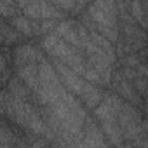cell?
I'll return each instance as SVG.
<instances>
[{
	"label": "cell",
	"instance_id": "obj_2",
	"mask_svg": "<svg viewBox=\"0 0 148 148\" xmlns=\"http://www.w3.org/2000/svg\"><path fill=\"white\" fill-rule=\"evenodd\" d=\"M127 9L132 19L148 33V2H132V4H127Z\"/></svg>",
	"mask_w": 148,
	"mask_h": 148
},
{
	"label": "cell",
	"instance_id": "obj_1",
	"mask_svg": "<svg viewBox=\"0 0 148 148\" xmlns=\"http://www.w3.org/2000/svg\"><path fill=\"white\" fill-rule=\"evenodd\" d=\"M18 7L23 16H26L28 19H37L38 23L52 21L54 18H61L64 14L54 4H47V2H19Z\"/></svg>",
	"mask_w": 148,
	"mask_h": 148
},
{
	"label": "cell",
	"instance_id": "obj_4",
	"mask_svg": "<svg viewBox=\"0 0 148 148\" xmlns=\"http://www.w3.org/2000/svg\"><path fill=\"white\" fill-rule=\"evenodd\" d=\"M143 108H145V112H146V113H148V99H146V101H145V106H143Z\"/></svg>",
	"mask_w": 148,
	"mask_h": 148
},
{
	"label": "cell",
	"instance_id": "obj_3",
	"mask_svg": "<svg viewBox=\"0 0 148 148\" xmlns=\"http://www.w3.org/2000/svg\"><path fill=\"white\" fill-rule=\"evenodd\" d=\"M21 33L19 32H16L11 25H7L5 21L2 23V42H4V47H7L9 44H16V42H19L21 40Z\"/></svg>",
	"mask_w": 148,
	"mask_h": 148
}]
</instances>
